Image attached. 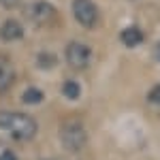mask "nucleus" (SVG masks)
<instances>
[{"instance_id":"nucleus-15","label":"nucleus","mask_w":160,"mask_h":160,"mask_svg":"<svg viewBox=\"0 0 160 160\" xmlns=\"http://www.w3.org/2000/svg\"><path fill=\"white\" fill-rule=\"evenodd\" d=\"M154 56H156V60L160 62V41H158V45H156V49H154Z\"/></svg>"},{"instance_id":"nucleus-5","label":"nucleus","mask_w":160,"mask_h":160,"mask_svg":"<svg viewBox=\"0 0 160 160\" xmlns=\"http://www.w3.org/2000/svg\"><path fill=\"white\" fill-rule=\"evenodd\" d=\"M73 17L83 28H94L98 22V9L92 0H73Z\"/></svg>"},{"instance_id":"nucleus-10","label":"nucleus","mask_w":160,"mask_h":160,"mask_svg":"<svg viewBox=\"0 0 160 160\" xmlns=\"http://www.w3.org/2000/svg\"><path fill=\"white\" fill-rule=\"evenodd\" d=\"M43 98H45V94L38 88H28L24 94H22V100H24L26 105H38Z\"/></svg>"},{"instance_id":"nucleus-13","label":"nucleus","mask_w":160,"mask_h":160,"mask_svg":"<svg viewBox=\"0 0 160 160\" xmlns=\"http://www.w3.org/2000/svg\"><path fill=\"white\" fill-rule=\"evenodd\" d=\"M38 62H41V64H38L41 68H45V62H49V64H47V68H51V66H53V62H56V58H53L51 53H41V56H38Z\"/></svg>"},{"instance_id":"nucleus-8","label":"nucleus","mask_w":160,"mask_h":160,"mask_svg":"<svg viewBox=\"0 0 160 160\" xmlns=\"http://www.w3.org/2000/svg\"><path fill=\"white\" fill-rule=\"evenodd\" d=\"M120 41H122L126 47H137V45L143 43V32H141L137 26H128V28H124V30H122Z\"/></svg>"},{"instance_id":"nucleus-14","label":"nucleus","mask_w":160,"mask_h":160,"mask_svg":"<svg viewBox=\"0 0 160 160\" xmlns=\"http://www.w3.org/2000/svg\"><path fill=\"white\" fill-rule=\"evenodd\" d=\"M0 4H2L4 9H15V7L19 4V0H0Z\"/></svg>"},{"instance_id":"nucleus-3","label":"nucleus","mask_w":160,"mask_h":160,"mask_svg":"<svg viewBox=\"0 0 160 160\" xmlns=\"http://www.w3.org/2000/svg\"><path fill=\"white\" fill-rule=\"evenodd\" d=\"M64 58H66V64L75 68V71H83L90 66V60H92V49L86 43H79V41H73L68 43V47L64 51Z\"/></svg>"},{"instance_id":"nucleus-4","label":"nucleus","mask_w":160,"mask_h":160,"mask_svg":"<svg viewBox=\"0 0 160 160\" xmlns=\"http://www.w3.org/2000/svg\"><path fill=\"white\" fill-rule=\"evenodd\" d=\"M26 17L32 22V24L37 26H49L53 19H56V7L49 4V2H45V0H38V2H32V4H28L26 7Z\"/></svg>"},{"instance_id":"nucleus-11","label":"nucleus","mask_w":160,"mask_h":160,"mask_svg":"<svg viewBox=\"0 0 160 160\" xmlns=\"http://www.w3.org/2000/svg\"><path fill=\"white\" fill-rule=\"evenodd\" d=\"M0 160H19V158H17V154H15L11 148L0 145Z\"/></svg>"},{"instance_id":"nucleus-9","label":"nucleus","mask_w":160,"mask_h":160,"mask_svg":"<svg viewBox=\"0 0 160 160\" xmlns=\"http://www.w3.org/2000/svg\"><path fill=\"white\" fill-rule=\"evenodd\" d=\"M62 94L68 100H77L81 96V86H79V81H73V79L64 81V83H62Z\"/></svg>"},{"instance_id":"nucleus-6","label":"nucleus","mask_w":160,"mask_h":160,"mask_svg":"<svg viewBox=\"0 0 160 160\" xmlns=\"http://www.w3.org/2000/svg\"><path fill=\"white\" fill-rule=\"evenodd\" d=\"M15 83V66L7 56H0V94L9 92Z\"/></svg>"},{"instance_id":"nucleus-7","label":"nucleus","mask_w":160,"mask_h":160,"mask_svg":"<svg viewBox=\"0 0 160 160\" xmlns=\"http://www.w3.org/2000/svg\"><path fill=\"white\" fill-rule=\"evenodd\" d=\"M24 37V26L19 24L17 19H7L4 24L0 26V38L7 41V43H13V41H19Z\"/></svg>"},{"instance_id":"nucleus-1","label":"nucleus","mask_w":160,"mask_h":160,"mask_svg":"<svg viewBox=\"0 0 160 160\" xmlns=\"http://www.w3.org/2000/svg\"><path fill=\"white\" fill-rule=\"evenodd\" d=\"M0 130L15 139V141H30L34 139L38 124L32 115L19 111H0Z\"/></svg>"},{"instance_id":"nucleus-12","label":"nucleus","mask_w":160,"mask_h":160,"mask_svg":"<svg viewBox=\"0 0 160 160\" xmlns=\"http://www.w3.org/2000/svg\"><path fill=\"white\" fill-rule=\"evenodd\" d=\"M148 100L152 102V105H158V107H160V83H158V86H154L152 90H149Z\"/></svg>"},{"instance_id":"nucleus-2","label":"nucleus","mask_w":160,"mask_h":160,"mask_svg":"<svg viewBox=\"0 0 160 160\" xmlns=\"http://www.w3.org/2000/svg\"><path fill=\"white\" fill-rule=\"evenodd\" d=\"M60 141H62V145L66 148V152H71V154L81 152L88 143V132L83 128V124L77 122V120L64 122L60 128Z\"/></svg>"}]
</instances>
